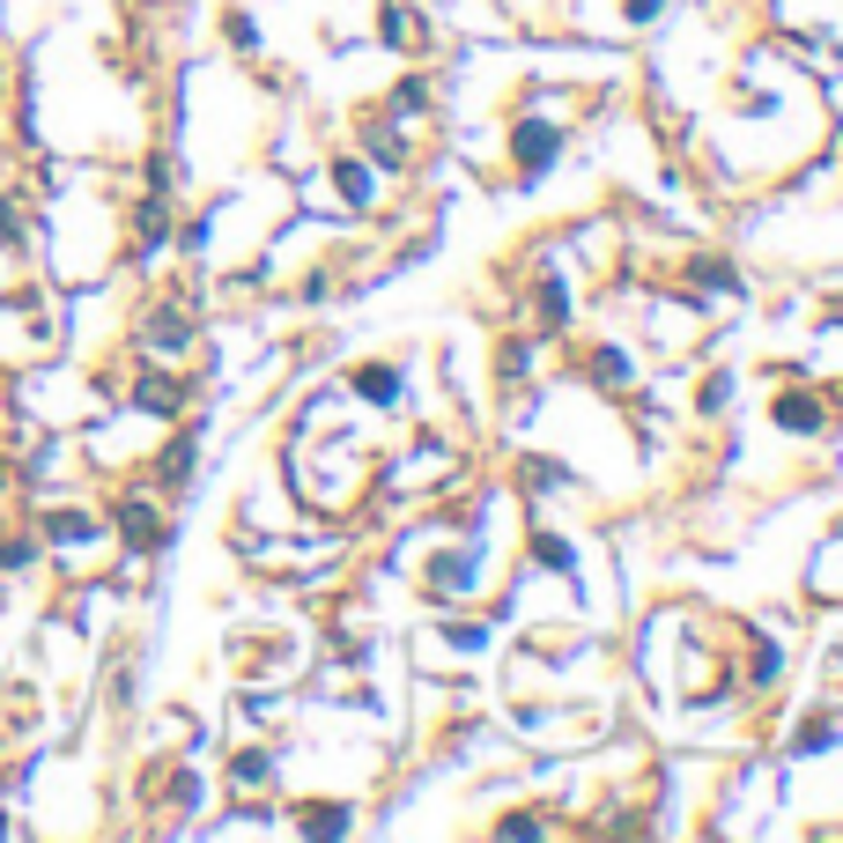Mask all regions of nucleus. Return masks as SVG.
I'll return each instance as SVG.
<instances>
[{
    "instance_id": "obj_1",
    "label": "nucleus",
    "mask_w": 843,
    "mask_h": 843,
    "mask_svg": "<svg viewBox=\"0 0 843 843\" xmlns=\"http://www.w3.org/2000/svg\"><path fill=\"white\" fill-rule=\"evenodd\" d=\"M519 149H525V163H541V156L555 149V134H547V126H519Z\"/></svg>"
},
{
    "instance_id": "obj_2",
    "label": "nucleus",
    "mask_w": 843,
    "mask_h": 843,
    "mask_svg": "<svg viewBox=\"0 0 843 843\" xmlns=\"http://www.w3.org/2000/svg\"><path fill=\"white\" fill-rule=\"evenodd\" d=\"M777 422H785V429H814V399H785Z\"/></svg>"
},
{
    "instance_id": "obj_3",
    "label": "nucleus",
    "mask_w": 843,
    "mask_h": 843,
    "mask_svg": "<svg viewBox=\"0 0 843 843\" xmlns=\"http://www.w3.org/2000/svg\"><path fill=\"white\" fill-rule=\"evenodd\" d=\"M355 385H363V393H371V399H393V393H399V377H393V371H363V377H355Z\"/></svg>"
},
{
    "instance_id": "obj_4",
    "label": "nucleus",
    "mask_w": 843,
    "mask_h": 843,
    "mask_svg": "<svg viewBox=\"0 0 843 843\" xmlns=\"http://www.w3.org/2000/svg\"><path fill=\"white\" fill-rule=\"evenodd\" d=\"M126 533H134V541H149L156 525H149V503H126Z\"/></svg>"
},
{
    "instance_id": "obj_5",
    "label": "nucleus",
    "mask_w": 843,
    "mask_h": 843,
    "mask_svg": "<svg viewBox=\"0 0 843 843\" xmlns=\"http://www.w3.org/2000/svg\"><path fill=\"white\" fill-rule=\"evenodd\" d=\"M156 348H185V326H178V319H156Z\"/></svg>"
}]
</instances>
